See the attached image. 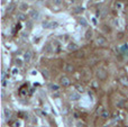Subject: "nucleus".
<instances>
[{"instance_id": "f257e3e1", "label": "nucleus", "mask_w": 128, "mask_h": 127, "mask_svg": "<svg viewBox=\"0 0 128 127\" xmlns=\"http://www.w3.org/2000/svg\"><path fill=\"white\" fill-rule=\"evenodd\" d=\"M55 2L56 4H60V0H55Z\"/></svg>"}]
</instances>
